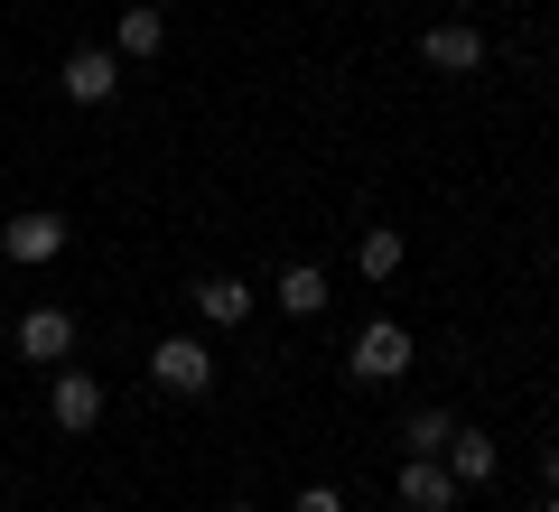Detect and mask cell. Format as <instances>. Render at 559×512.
<instances>
[{"label":"cell","mask_w":559,"mask_h":512,"mask_svg":"<svg viewBox=\"0 0 559 512\" xmlns=\"http://www.w3.org/2000/svg\"><path fill=\"white\" fill-rule=\"evenodd\" d=\"M439 466L457 475V493H466V485H495L503 448H495V438H485V429H457V438H448V456H439Z\"/></svg>","instance_id":"9"},{"label":"cell","mask_w":559,"mask_h":512,"mask_svg":"<svg viewBox=\"0 0 559 512\" xmlns=\"http://www.w3.org/2000/svg\"><path fill=\"white\" fill-rule=\"evenodd\" d=\"M401 252H411V242H401V224H373L355 261H364V279H392V271H401Z\"/></svg>","instance_id":"14"},{"label":"cell","mask_w":559,"mask_h":512,"mask_svg":"<svg viewBox=\"0 0 559 512\" xmlns=\"http://www.w3.org/2000/svg\"><path fill=\"white\" fill-rule=\"evenodd\" d=\"M401 512H457V475L439 456H401Z\"/></svg>","instance_id":"3"},{"label":"cell","mask_w":559,"mask_h":512,"mask_svg":"<svg viewBox=\"0 0 559 512\" xmlns=\"http://www.w3.org/2000/svg\"><path fill=\"white\" fill-rule=\"evenodd\" d=\"M448 438H457V419H448L439 401H419V410L401 419V448H411V456H448Z\"/></svg>","instance_id":"12"},{"label":"cell","mask_w":559,"mask_h":512,"mask_svg":"<svg viewBox=\"0 0 559 512\" xmlns=\"http://www.w3.org/2000/svg\"><path fill=\"white\" fill-rule=\"evenodd\" d=\"M47 410H57V429H94V419H103V382L94 373H57V382H47Z\"/></svg>","instance_id":"8"},{"label":"cell","mask_w":559,"mask_h":512,"mask_svg":"<svg viewBox=\"0 0 559 512\" xmlns=\"http://www.w3.org/2000/svg\"><path fill=\"white\" fill-rule=\"evenodd\" d=\"M289 512H345V493H336V485H308V493H299Z\"/></svg>","instance_id":"15"},{"label":"cell","mask_w":559,"mask_h":512,"mask_svg":"<svg viewBox=\"0 0 559 512\" xmlns=\"http://www.w3.org/2000/svg\"><path fill=\"white\" fill-rule=\"evenodd\" d=\"M540 512H559V485H550V503H540Z\"/></svg>","instance_id":"17"},{"label":"cell","mask_w":559,"mask_h":512,"mask_svg":"<svg viewBox=\"0 0 559 512\" xmlns=\"http://www.w3.org/2000/svg\"><path fill=\"white\" fill-rule=\"evenodd\" d=\"M159 47H168V10L159 0H131L121 28H112V57H159Z\"/></svg>","instance_id":"10"},{"label":"cell","mask_w":559,"mask_h":512,"mask_svg":"<svg viewBox=\"0 0 559 512\" xmlns=\"http://www.w3.org/2000/svg\"><path fill=\"white\" fill-rule=\"evenodd\" d=\"M187 308H197L205 326H242V317H252V289H242V279H197Z\"/></svg>","instance_id":"11"},{"label":"cell","mask_w":559,"mask_h":512,"mask_svg":"<svg viewBox=\"0 0 559 512\" xmlns=\"http://www.w3.org/2000/svg\"><path fill=\"white\" fill-rule=\"evenodd\" d=\"M540 475H550V485H559V438H550V448H540Z\"/></svg>","instance_id":"16"},{"label":"cell","mask_w":559,"mask_h":512,"mask_svg":"<svg viewBox=\"0 0 559 512\" xmlns=\"http://www.w3.org/2000/svg\"><path fill=\"white\" fill-rule=\"evenodd\" d=\"M0 252L20 261V271L57 261V252H66V215H20V224H0Z\"/></svg>","instance_id":"5"},{"label":"cell","mask_w":559,"mask_h":512,"mask_svg":"<svg viewBox=\"0 0 559 512\" xmlns=\"http://www.w3.org/2000/svg\"><path fill=\"white\" fill-rule=\"evenodd\" d=\"M150 382L178 392V401H197V392H215V355H205L197 335H159V345H150Z\"/></svg>","instance_id":"1"},{"label":"cell","mask_w":559,"mask_h":512,"mask_svg":"<svg viewBox=\"0 0 559 512\" xmlns=\"http://www.w3.org/2000/svg\"><path fill=\"white\" fill-rule=\"evenodd\" d=\"M224 512H252V503H224Z\"/></svg>","instance_id":"18"},{"label":"cell","mask_w":559,"mask_h":512,"mask_svg":"<svg viewBox=\"0 0 559 512\" xmlns=\"http://www.w3.org/2000/svg\"><path fill=\"white\" fill-rule=\"evenodd\" d=\"M57 84H66V103H112V84H121V57H112V47H75Z\"/></svg>","instance_id":"7"},{"label":"cell","mask_w":559,"mask_h":512,"mask_svg":"<svg viewBox=\"0 0 559 512\" xmlns=\"http://www.w3.org/2000/svg\"><path fill=\"white\" fill-rule=\"evenodd\" d=\"M419 57H429V75H476V66H485V38H476L466 20H439L429 38H419Z\"/></svg>","instance_id":"4"},{"label":"cell","mask_w":559,"mask_h":512,"mask_svg":"<svg viewBox=\"0 0 559 512\" xmlns=\"http://www.w3.org/2000/svg\"><path fill=\"white\" fill-rule=\"evenodd\" d=\"M345 373H355V382H401V373H411V326L373 317V326L345 345Z\"/></svg>","instance_id":"2"},{"label":"cell","mask_w":559,"mask_h":512,"mask_svg":"<svg viewBox=\"0 0 559 512\" xmlns=\"http://www.w3.org/2000/svg\"><path fill=\"white\" fill-rule=\"evenodd\" d=\"M20 355L28 364H66L75 355V317L66 308H20Z\"/></svg>","instance_id":"6"},{"label":"cell","mask_w":559,"mask_h":512,"mask_svg":"<svg viewBox=\"0 0 559 512\" xmlns=\"http://www.w3.org/2000/svg\"><path fill=\"white\" fill-rule=\"evenodd\" d=\"M280 308L289 317H326V271L318 261H289V271H280Z\"/></svg>","instance_id":"13"}]
</instances>
